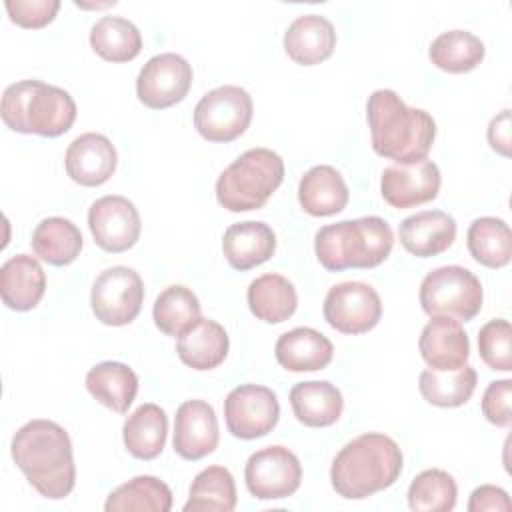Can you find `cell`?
<instances>
[{
    "instance_id": "cell-27",
    "label": "cell",
    "mask_w": 512,
    "mask_h": 512,
    "mask_svg": "<svg viewBox=\"0 0 512 512\" xmlns=\"http://www.w3.org/2000/svg\"><path fill=\"white\" fill-rule=\"evenodd\" d=\"M86 388L102 406L124 414L132 406L138 392L136 372L122 362H100L86 374Z\"/></svg>"
},
{
    "instance_id": "cell-7",
    "label": "cell",
    "mask_w": 512,
    "mask_h": 512,
    "mask_svg": "<svg viewBox=\"0 0 512 512\" xmlns=\"http://www.w3.org/2000/svg\"><path fill=\"white\" fill-rule=\"evenodd\" d=\"M482 300L478 276L464 266H440L428 272L420 284V306L430 318L444 316L468 322L482 310Z\"/></svg>"
},
{
    "instance_id": "cell-3",
    "label": "cell",
    "mask_w": 512,
    "mask_h": 512,
    "mask_svg": "<svg viewBox=\"0 0 512 512\" xmlns=\"http://www.w3.org/2000/svg\"><path fill=\"white\" fill-rule=\"evenodd\" d=\"M400 446L382 432H366L346 442L330 466V482L338 496L362 500L390 488L402 472Z\"/></svg>"
},
{
    "instance_id": "cell-13",
    "label": "cell",
    "mask_w": 512,
    "mask_h": 512,
    "mask_svg": "<svg viewBox=\"0 0 512 512\" xmlns=\"http://www.w3.org/2000/svg\"><path fill=\"white\" fill-rule=\"evenodd\" d=\"M324 320L342 334H364L382 318V300L366 282H340L324 298Z\"/></svg>"
},
{
    "instance_id": "cell-41",
    "label": "cell",
    "mask_w": 512,
    "mask_h": 512,
    "mask_svg": "<svg viewBox=\"0 0 512 512\" xmlns=\"http://www.w3.org/2000/svg\"><path fill=\"white\" fill-rule=\"evenodd\" d=\"M512 398V380H494L488 384L482 396V414L488 422L496 426H510L512 412H510V400Z\"/></svg>"
},
{
    "instance_id": "cell-26",
    "label": "cell",
    "mask_w": 512,
    "mask_h": 512,
    "mask_svg": "<svg viewBox=\"0 0 512 512\" xmlns=\"http://www.w3.org/2000/svg\"><path fill=\"white\" fill-rule=\"evenodd\" d=\"M290 406L298 422L304 426L326 428L342 416L344 398L332 382L308 380L290 390Z\"/></svg>"
},
{
    "instance_id": "cell-21",
    "label": "cell",
    "mask_w": 512,
    "mask_h": 512,
    "mask_svg": "<svg viewBox=\"0 0 512 512\" xmlns=\"http://www.w3.org/2000/svg\"><path fill=\"white\" fill-rule=\"evenodd\" d=\"M274 354L278 364L288 372H316L332 362L334 346L322 332L298 326L276 340Z\"/></svg>"
},
{
    "instance_id": "cell-43",
    "label": "cell",
    "mask_w": 512,
    "mask_h": 512,
    "mask_svg": "<svg viewBox=\"0 0 512 512\" xmlns=\"http://www.w3.org/2000/svg\"><path fill=\"white\" fill-rule=\"evenodd\" d=\"M488 142L492 150H496L502 156H510V110H502L498 116L492 118L488 126Z\"/></svg>"
},
{
    "instance_id": "cell-17",
    "label": "cell",
    "mask_w": 512,
    "mask_h": 512,
    "mask_svg": "<svg viewBox=\"0 0 512 512\" xmlns=\"http://www.w3.org/2000/svg\"><path fill=\"white\" fill-rule=\"evenodd\" d=\"M118 164V154L108 136L86 132L74 138L66 150V174L80 186H102L110 180Z\"/></svg>"
},
{
    "instance_id": "cell-37",
    "label": "cell",
    "mask_w": 512,
    "mask_h": 512,
    "mask_svg": "<svg viewBox=\"0 0 512 512\" xmlns=\"http://www.w3.org/2000/svg\"><path fill=\"white\" fill-rule=\"evenodd\" d=\"M152 318L162 334L180 336L202 318L200 302L190 288L182 284H172L156 296Z\"/></svg>"
},
{
    "instance_id": "cell-9",
    "label": "cell",
    "mask_w": 512,
    "mask_h": 512,
    "mask_svg": "<svg viewBox=\"0 0 512 512\" xmlns=\"http://www.w3.org/2000/svg\"><path fill=\"white\" fill-rule=\"evenodd\" d=\"M144 282L128 266H112L98 274L90 292V306L102 324L126 326L140 314Z\"/></svg>"
},
{
    "instance_id": "cell-11",
    "label": "cell",
    "mask_w": 512,
    "mask_h": 512,
    "mask_svg": "<svg viewBox=\"0 0 512 512\" xmlns=\"http://www.w3.org/2000/svg\"><path fill=\"white\" fill-rule=\"evenodd\" d=\"M228 432L242 440L262 438L278 424L280 404L276 394L258 384H242L228 392L224 400Z\"/></svg>"
},
{
    "instance_id": "cell-35",
    "label": "cell",
    "mask_w": 512,
    "mask_h": 512,
    "mask_svg": "<svg viewBox=\"0 0 512 512\" xmlns=\"http://www.w3.org/2000/svg\"><path fill=\"white\" fill-rule=\"evenodd\" d=\"M172 508V490L166 482L156 476H136L116 490H112L106 498V512H132V510H148V512H168Z\"/></svg>"
},
{
    "instance_id": "cell-15",
    "label": "cell",
    "mask_w": 512,
    "mask_h": 512,
    "mask_svg": "<svg viewBox=\"0 0 512 512\" xmlns=\"http://www.w3.org/2000/svg\"><path fill=\"white\" fill-rule=\"evenodd\" d=\"M440 170L428 160L392 164L384 168L380 178V194L392 208H414L434 200L440 192Z\"/></svg>"
},
{
    "instance_id": "cell-25",
    "label": "cell",
    "mask_w": 512,
    "mask_h": 512,
    "mask_svg": "<svg viewBox=\"0 0 512 512\" xmlns=\"http://www.w3.org/2000/svg\"><path fill=\"white\" fill-rule=\"evenodd\" d=\"M230 340L222 324L216 320L200 318L186 332L178 336L176 352L178 358L194 370H212L228 356Z\"/></svg>"
},
{
    "instance_id": "cell-20",
    "label": "cell",
    "mask_w": 512,
    "mask_h": 512,
    "mask_svg": "<svg viewBox=\"0 0 512 512\" xmlns=\"http://www.w3.org/2000/svg\"><path fill=\"white\" fill-rule=\"evenodd\" d=\"M46 292V274L40 262L28 254H16L0 268L2 302L16 312L38 306Z\"/></svg>"
},
{
    "instance_id": "cell-36",
    "label": "cell",
    "mask_w": 512,
    "mask_h": 512,
    "mask_svg": "<svg viewBox=\"0 0 512 512\" xmlns=\"http://www.w3.org/2000/svg\"><path fill=\"white\" fill-rule=\"evenodd\" d=\"M236 508V484L228 468L208 466L192 480L184 512H232Z\"/></svg>"
},
{
    "instance_id": "cell-23",
    "label": "cell",
    "mask_w": 512,
    "mask_h": 512,
    "mask_svg": "<svg viewBox=\"0 0 512 512\" xmlns=\"http://www.w3.org/2000/svg\"><path fill=\"white\" fill-rule=\"evenodd\" d=\"M276 250L274 230L256 220L236 222L226 228L222 238V252L234 270H250L272 258Z\"/></svg>"
},
{
    "instance_id": "cell-34",
    "label": "cell",
    "mask_w": 512,
    "mask_h": 512,
    "mask_svg": "<svg viewBox=\"0 0 512 512\" xmlns=\"http://www.w3.org/2000/svg\"><path fill=\"white\" fill-rule=\"evenodd\" d=\"M470 256L486 268H502L512 258V232L494 216L476 218L466 234Z\"/></svg>"
},
{
    "instance_id": "cell-22",
    "label": "cell",
    "mask_w": 512,
    "mask_h": 512,
    "mask_svg": "<svg viewBox=\"0 0 512 512\" xmlns=\"http://www.w3.org/2000/svg\"><path fill=\"white\" fill-rule=\"evenodd\" d=\"M336 46V30L332 22L320 14L298 16L284 34L286 54L302 66H314L332 56Z\"/></svg>"
},
{
    "instance_id": "cell-33",
    "label": "cell",
    "mask_w": 512,
    "mask_h": 512,
    "mask_svg": "<svg viewBox=\"0 0 512 512\" xmlns=\"http://www.w3.org/2000/svg\"><path fill=\"white\" fill-rule=\"evenodd\" d=\"M484 54V42L468 30L442 32L432 40L428 50L432 64L450 74L474 70L484 60Z\"/></svg>"
},
{
    "instance_id": "cell-4",
    "label": "cell",
    "mask_w": 512,
    "mask_h": 512,
    "mask_svg": "<svg viewBox=\"0 0 512 512\" xmlns=\"http://www.w3.org/2000/svg\"><path fill=\"white\" fill-rule=\"evenodd\" d=\"M2 122L20 134L56 138L76 120V102L68 90L42 80H20L2 94Z\"/></svg>"
},
{
    "instance_id": "cell-6",
    "label": "cell",
    "mask_w": 512,
    "mask_h": 512,
    "mask_svg": "<svg viewBox=\"0 0 512 512\" xmlns=\"http://www.w3.org/2000/svg\"><path fill=\"white\" fill-rule=\"evenodd\" d=\"M284 180L282 158L268 148H252L222 170L216 200L228 212L262 208Z\"/></svg>"
},
{
    "instance_id": "cell-24",
    "label": "cell",
    "mask_w": 512,
    "mask_h": 512,
    "mask_svg": "<svg viewBox=\"0 0 512 512\" xmlns=\"http://www.w3.org/2000/svg\"><path fill=\"white\" fill-rule=\"evenodd\" d=\"M350 198L342 174L328 164L312 166L298 184V202L310 216H332L346 208Z\"/></svg>"
},
{
    "instance_id": "cell-42",
    "label": "cell",
    "mask_w": 512,
    "mask_h": 512,
    "mask_svg": "<svg viewBox=\"0 0 512 512\" xmlns=\"http://www.w3.org/2000/svg\"><path fill=\"white\" fill-rule=\"evenodd\" d=\"M510 508L512 504L506 490L492 484L478 486L468 500V512H510Z\"/></svg>"
},
{
    "instance_id": "cell-12",
    "label": "cell",
    "mask_w": 512,
    "mask_h": 512,
    "mask_svg": "<svg viewBox=\"0 0 512 512\" xmlns=\"http://www.w3.org/2000/svg\"><path fill=\"white\" fill-rule=\"evenodd\" d=\"M192 76V66L180 54H156L138 72L136 96L152 110L170 108L186 98Z\"/></svg>"
},
{
    "instance_id": "cell-31",
    "label": "cell",
    "mask_w": 512,
    "mask_h": 512,
    "mask_svg": "<svg viewBox=\"0 0 512 512\" xmlns=\"http://www.w3.org/2000/svg\"><path fill=\"white\" fill-rule=\"evenodd\" d=\"M476 382V370L464 364L456 370H422L418 378V388L426 402L440 408H456L470 400L476 390Z\"/></svg>"
},
{
    "instance_id": "cell-2",
    "label": "cell",
    "mask_w": 512,
    "mask_h": 512,
    "mask_svg": "<svg viewBox=\"0 0 512 512\" xmlns=\"http://www.w3.org/2000/svg\"><path fill=\"white\" fill-rule=\"evenodd\" d=\"M372 148L396 164L426 158L436 138V122L422 108H410L388 88L374 90L366 104Z\"/></svg>"
},
{
    "instance_id": "cell-18",
    "label": "cell",
    "mask_w": 512,
    "mask_h": 512,
    "mask_svg": "<svg viewBox=\"0 0 512 512\" xmlns=\"http://www.w3.org/2000/svg\"><path fill=\"white\" fill-rule=\"evenodd\" d=\"M422 360L434 370H456L468 362L470 340L458 320L434 316L418 340Z\"/></svg>"
},
{
    "instance_id": "cell-29",
    "label": "cell",
    "mask_w": 512,
    "mask_h": 512,
    "mask_svg": "<svg viewBox=\"0 0 512 512\" xmlns=\"http://www.w3.org/2000/svg\"><path fill=\"white\" fill-rule=\"evenodd\" d=\"M168 434V416L166 412L152 402L138 406L124 422L122 438L126 450L140 460L156 458L166 444Z\"/></svg>"
},
{
    "instance_id": "cell-30",
    "label": "cell",
    "mask_w": 512,
    "mask_h": 512,
    "mask_svg": "<svg viewBox=\"0 0 512 512\" xmlns=\"http://www.w3.org/2000/svg\"><path fill=\"white\" fill-rule=\"evenodd\" d=\"M30 246L40 260L52 266H68L80 256L82 234L72 220L50 216L36 224Z\"/></svg>"
},
{
    "instance_id": "cell-32",
    "label": "cell",
    "mask_w": 512,
    "mask_h": 512,
    "mask_svg": "<svg viewBox=\"0 0 512 512\" xmlns=\"http://www.w3.org/2000/svg\"><path fill=\"white\" fill-rule=\"evenodd\" d=\"M92 50L108 62H130L142 50V34L122 16H102L90 28Z\"/></svg>"
},
{
    "instance_id": "cell-28",
    "label": "cell",
    "mask_w": 512,
    "mask_h": 512,
    "mask_svg": "<svg viewBox=\"0 0 512 512\" xmlns=\"http://www.w3.org/2000/svg\"><path fill=\"white\" fill-rule=\"evenodd\" d=\"M250 312L268 324H280L288 320L298 306L294 284L282 274H262L254 278L246 292Z\"/></svg>"
},
{
    "instance_id": "cell-39",
    "label": "cell",
    "mask_w": 512,
    "mask_h": 512,
    "mask_svg": "<svg viewBox=\"0 0 512 512\" xmlns=\"http://www.w3.org/2000/svg\"><path fill=\"white\" fill-rule=\"evenodd\" d=\"M478 352L488 368L510 372L512 370V328L504 318L486 322L478 332Z\"/></svg>"
},
{
    "instance_id": "cell-8",
    "label": "cell",
    "mask_w": 512,
    "mask_h": 512,
    "mask_svg": "<svg viewBox=\"0 0 512 512\" xmlns=\"http://www.w3.org/2000/svg\"><path fill=\"white\" fill-rule=\"evenodd\" d=\"M250 94L234 84L206 92L194 108V128L208 142H232L246 132L252 120Z\"/></svg>"
},
{
    "instance_id": "cell-16",
    "label": "cell",
    "mask_w": 512,
    "mask_h": 512,
    "mask_svg": "<svg viewBox=\"0 0 512 512\" xmlns=\"http://www.w3.org/2000/svg\"><path fill=\"white\" fill-rule=\"evenodd\" d=\"M218 418L214 408L204 400H186L174 416L172 446L184 460H200L218 446Z\"/></svg>"
},
{
    "instance_id": "cell-14",
    "label": "cell",
    "mask_w": 512,
    "mask_h": 512,
    "mask_svg": "<svg viewBox=\"0 0 512 512\" xmlns=\"http://www.w3.org/2000/svg\"><path fill=\"white\" fill-rule=\"evenodd\" d=\"M88 226L94 242L112 254L130 250L142 230L140 214L136 206L118 194H108L92 202L88 210Z\"/></svg>"
},
{
    "instance_id": "cell-5",
    "label": "cell",
    "mask_w": 512,
    "mask_h": 512,
    "mask_svg": "<svg viewBox=\"0 0 512 512\" xmlns=\"http://www.w3.org/2000/svg\"><path fill=\"white\" fill-rule=\"evenodd\" d=\"M392 244V228L380 216L340 220L322 226L314 236L316 258L330 272L374 268L388 258Z\"/></svg>"
},
{
    "instance_id": "cell-40",
    "label": "cell",
    "mask_w": 512,
    "mask_h": 512,
    "mask_svg": "<svg viewBox=\"0 0 512 512\" xmlns=\"http://www.w3.org/2000/svg\"><path fill=\"white\" fill-rule=\"evenodd\" d=\"M4 6L14 24L30 30L44 28L60 10L58 0H6Z\"/></svg>"
},
{
    "instance_id": "cell-10",
    "label": "cell",
    "mask_w": 512,
    "mask_h": 512,
    "mask_svg": "<svg viewBox=\"0 0 512 512\" xmlns=\"http://www.w3.org/2000/svg\"><path fill=\"white\" fill-rule=\"evenodd\" d=\"M248 492L258 500H280L292 496L302 482L298 456L284 446L256 450L244 468Z\"/></svg>"
},
{
    "instance_id": "cell-19",
    "label": "cell",
    "mask_w": 512,
    "mask_h": 512,
    "mask_svg": "<svg viewBox=\"0 0 512 512\" xmlns=\"http://www.w3.org/2000/svg\"><path fill=\"white\" fill-rule=\"evenodd\" d=\"M400 244L418 258L438 256L456 240V220L442 210H422L400 222Z\"/></svg>"
},
{
    "instance_id": "cell-38",
    "label": "cell",
    "mask_w": 512,
    "mask_h": 512,
    "mask_svg": "<svg viewBox=\"0 0 512 512\" xmlns=\"http://www.w3.org/2000/svg\"><path fill=\"white\" fill-rule=\"evenodd\" d=\"M456 498L454 478L440 468L416 474L408 486V506L414 512H450L456 506Z\"/></svg>"
},
{
    "instance_id": "cell-1",
    "label": "cell",
    "mask_w": 512,
    "mask_h": 512,
    "mask_svg": "<svg viewBox=\"0 0 512 512\" xmlns=\"http://www.w3.org/2000/svg\"><path fill=\"white\" fill-rule=\"evenodd\" d=\"M12 460L40 496L66 498L76 484V466L68 432L44 418L26 422L12 438Z\"/></svg>"
}]
</instances>
